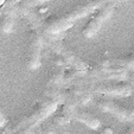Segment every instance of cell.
<instances>
[{
    "label": "cell",
    "instance_id": "2e32d148",
    "mask_svg": "<svg viewBox=\"0 0 134 134\" xmlns=\"http://www.w3.org/2000/svg\"><path fill=\"white\" fill-rule=\"evenodd\" d=\"M4 4H5V1H1V0H0V7H1V6H3Z\"/></svg>",
    "mask_w": 134,
    "mask_h": 134
},
{
    "label": "cell",
    "instance_id": "52a82bcc",
    "mask_svg": "<svg viewBox=\"0 0 134 134\" xmlns=\"http://www.w3.org/2000/svg\"><path fill=\"white\" fill-rule=\"evenodd\" d=\"M95 106L102 111H106L108 114H111L116 119L121 120V121H132L134 116L129 111L128 107H124L120 103L113 101L110 99H106V97H101V99L95 100Z\"/></svg>",
    "mask_w": 134,
    "mask_h": 134
},
{
    "label": "cell",
    "instance_id": "277c9868",
    "mask_svg": "<svg viewBox=\"0 0 134 134\" xmlns=\"http://www.w3.org/2000/svg\"><path fill=\"white\" fill-rule=\"evenodd\" d=\"M43 42H46L48 46H50V49H52L61 57L63 63L70 65L71 68L77 70L79 72L84 74L88 71V65L63 41H58V39H48V41H44L43 39Z\"/></svg>",
    "mask_w": 134,
    "mask_h": 134
},
{
    "label": "cell",
    "instance_id": "5bb4252c",
    "mask_svg": "<svg viewBox=\"0 0 134 134\" xmlns=\"http://www.w3.org/2000/svg\"><path fill=\"white\" fill-rule=\"evenodd\" d=\"M99 134H114V132H113V129H111L110 127H106V128L102 129Z\"/></svg>",
    "mask_w": 134,
    "mask_h": 134
},
{
    "label": "cell",
    "instance_id": "9c48e42d",
    "mask_svg": "<svg viewBox=\"0 0 134 134\" xmlns=\"http://www.w3.org/2000/svg\"><path fill=\"white\" fill-rule=\"evenodd\" d=\"M14 14L15 11L6 10L0 14V32L10 33L14 25Z\"/></svg>",
    "mask_w": 134,
    "mask_h": 134
},
{
    "label": "cell",
    "instance_id": "8fae6325",
    "mask_svg": "<svg viewBox=\"0 0 134 134\" xmlns=\"http://www.w3.org/2000/svg\"><path fill=\"white\" fill-rule=\"evenodd\" d=\"M7 119H6L5 114L3 113V111L0 110V128H5L6 125H7Z\"/></svg>",
    "mask_w": 134,
    "mask_h": 134
},
{
    "label": "cell",
    "instance_id": "5b68a950",
    "mask_svg": "<svg viewBox=\"0 0 134 134\" xmlns=\"http://www.w3.org/2000/svg\"><path fill=\"white\" fill-rule=\"evenodd\" d=\"M116 3L114 1H104L94 13V15L90 18V20L87 23V25L83 27L82 33L86 38H93L95 35H97L103 24L108 20L110 15L113 14L115 10Z\"/></svg>",
    "mask_w": 134,
    "mask_h": 134
},
{
    "label": "cell",
    "instance_id": "6da1fadb",
    "mask_svg": "<svg viewBox=\"0 0 134 134\" xmlns=\"http://www.w3.org/2000/svg\"><path fill=\"white\" fill-rule=\"evenodd\" d=\"M104 1L102 0H91V1H86L76 7L71 8L70 11L65 12L61 15H51L46 18L43 21V30L49 35H56V33L63 32V31L70 29L75 24L76 20L81 18L93 13L96 11Z\"/></svg>",
    "mask_w": 134,
    "mask_h": 134
},
{
    "label": "cell",
    "instance_id": "3957f363",
    "mask_svg": "<svg viewBox=\"0 0 134 134\" xmlns=\"http://www.w3.org/2000/svg\"><path fill=\"white\" fill-rule=\"evenodd\" d=\"M86 87L91 93H99L108 96H131L134 87L124 81H99L88 84Z\"/></svg>",
    "mask_w": 134,
    "mask_h": 134
},
{
    "label": "cell",
    "instance_id": "30bf717a",
    "mask_svg": "<svg viewBox=\"0 0 134 134\" xmlns=\"http://www.w3.org/2000/svg\"><path fill=\"white\" fill-rule=\"evenodd\" d=\"M63 77H64V70H56L53 74H51L49 77V84L50 86H57L61 82H63Z\"/></svg>",
    "mask_w": 134,
    "mask_h": 134
},
{
    "label": "cell",
    "instance_id": "4fadbf2b",
    "mask_svg": "<svg viewBox=\"0 0 134 134\" xmlns=\"http://www.w3.org/2000/svg\"><path fill=\"white\" fill-rule=\"evenodd\" d=\"M120 134H134V125H132V126H129L128 128L126 129V131L121 132Z\"/></svg>",
    "mask_w": 134,
    "mask_h": 134
},
{
    "label": "cell",
    "instance_id": "7c38bea8",
    "mask_svg": "<svg viewBox=\"0 0 134 134\" xmlns=\"http://www.w3.org/2000/svg\"><path fill=\"white\" fill-rule=\"evenodd\" d=\"M128 109H129V111L132 113V115L134 116V91H133V94L131 95V103H129Z\"/></svg>",
    "mask_w": 134,
    "mask_h": 134
},
{
    "label": "cell",
    "instance_id": "ba28073f",
    "mask_svg": "<svg viewBox=\"0 0 134 134\" xmlns=\"http://www.w3.org/2000/svg\"><path fill=\"white\" fill-rule=\"evenodd\" d=\"M72 118L76 119L77 121L82 122L84 126H87L88 128L93 129V131H97V129H100V127H101V120L95 116L93 113L86 110V109L77 108V107H76V108L74 109Z\"/></svg>",
    "mask_w": 134,
    "mask_h": 134
},
{
    "label": "cell",
    "instance_id": "9a60e30c",
    "mask_svg": "<svg viewBox=\"0 0 134 134\" xmlns=\"http://www.w3.org/2000/svg\"><path fill=\"white\" fill-rule=\"evenodd\" d=\"M32 129H33V128H25V129H20V131H18L17 133H14V134H31Z\"/></svg>",
    "mask_w": 134,
    "mask_h": 134
},
{
    "label": "cell",
    "instance_id": "7a4b0ae2",
    "mask_svg": "<svg viewBox=\"0 0 134 134\" xmlns=\"http://www.w3.org/2000/svg\"><path fill=\"white\" fill-rule=\"evenodd\" d=\"M58 104H59V100L53 99V97H48L46 100L42 101L38 104L36 107V109H33L29 115L24 116L20 120H18L17 122L12 124L10 127H5L4 134H14L18 131H20V129L33 128L39 122L43 121L45 118H48L49 115L55 113L57 110V108H58Z\"/></svg>",
    "mask_w": 134,
    "mask_h": 134
},
{
    "label": "cell",
    "instance_id": "8992f818",
    "mask_svg": "<svg viewBox=\"0 0 134 134\" xmlns=\"http://www.w3.org/2000/svg\"><path fill=\"white\" fill-rule=\"evenodd\" d=\"M42 45H43V37L41 33L36 30L29 31L25 64L31 70H36L42 65Z\"/></svg>",
    "mask_w": 134,
    "mask_h": 134
}]
</instances>
